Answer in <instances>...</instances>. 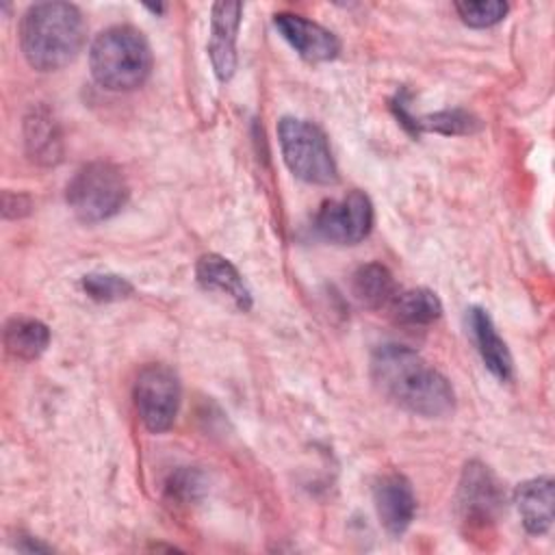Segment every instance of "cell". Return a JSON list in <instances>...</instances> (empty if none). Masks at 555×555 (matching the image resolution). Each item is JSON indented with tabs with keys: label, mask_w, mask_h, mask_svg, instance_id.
<instances>
[{
	"label": "cell",
	"mask_w": 555,
	"mask_h": 555,
	"mask_svg": "<svg viewBox=\"0 0 555 555\" xmlns=\"http://www.w3.org/2000/svg\"><path fill=\"white\" fill-rule=\"evenodd\" d=\"M371 379L401 410L423 418H444L455 410L451 382L405 345L386 343L371 353Z\"/></svg>",
	"instance_id": "1"
},
{
	"label": "cell",
	"mask_w": 555,
	"mask_h": 555,
	"mask_svg": "<svg viewBox=\"0 0 555 555\" xmlns=\"http://www.w3.org/2000/svg\"><path fill=\"white\" fill-rule=\"evenodd\" d=\"M85 43V17L69 2H37L20 22V48L26 63L39 72L69 65Z\"/></svg>",
	"instance_id": "2"
},
{
	"label": "cell",
	"mask_w": 555,
	"mask_h": 555,
	"mask_svg": "<svg viewBox=\"0 0 555 555\" xmlns=\"http://www.w3.org/2000/svg\"><path fill=\"white\" fill-rule=\"evenodd\" d=\"M152 48L145 35L128 24L102 30L89 48V69L93 80L108 91H132L152 72Z\"/></svg>",
	"instance_id": "3"
},
{
	"label": "cell",
	"mask_w": 555,
	"mask_h": 555,
	"mask_svg": "<svg viewBox=\"0 0 555 555\" xmlns=\"http://www.w3.org/2000/svg\"><path fill=\"white\" fill-rule=\"evenodd\" d=\"M130 186L124 171L108 160L82 165L67 182L65 199L82 223H100L115 217L128 202Z\"/></svg>",
	"instance_id": "4"
},
{
	"label": "cell",
	"mask_w": 555,
	"mask_h": 555,
	"mask_svg": "<svg viewBox=\"0 0 555 555\" xmlns=\"http://www.w3.org/2000/svg\"><path fill=\"white\" fill-rule=\"evenodd\" d=\"M278 141L282 158L293 176L310 184H332L338 169L325 132L299 117H282L278 124Z\"/></svg>",
	"instance_id": "5"
},
{
	"label": "cell",
	"mask_w": 555,
	"mask_h": 555,
	"mask_svg": "<svg viewBox=\"0 0 555 555\" xmlns=\"http://www.w3.org/2000/svg\"><path fill=\"white\" fill-rule=\"evenodd\" d=\"M132 397L145 429L163 434L173 425L180 410V379L165 364H145L134 379Z\"/></svg>",
	"instance_id": "6"
},
{
	"label": "cell",
	"mask_w": 555,
	"mask_h": 555,
	"mask_svg": "<svg viewBox=\"0 0 555 555\" xmlns=\"http://www.w3.org/2000/svg\"><path fill=\"white\" fill-rule=\"evenodd\" d=\"M505 494L494 473L473 460L464 466L457 486V512L470 531H488L503 512Z\"/></svg>",
	"instance_id": "7"
},
{
	"label": "cell",
	"mask_w": 555,
	"mask_h": 555,
	"mask_svg": "<svg viewBox=\"0 0 555 555\" xmlns=\"http://www.w3.org/2000/svg\"><path fill=\"white\" fill-rule=\"evenodd\" d=\"M371 228L373 204L362 191L323 202L314 217V232L334 245H356L369 236Z\"/></svg>",
	"instance_id": "8"
},
{
	"label": "cell",
	"mask_w": 555,
	"mask_h": 555,
	"mask_svg": "<svg viewBox=\"0 0 555 555\" xmlns=\"http://www.w3.org/2000/svg\"><path fill=\"white\" fill-rule=\"evenodd\" d=\"M273 26L282 35V39L301 59H306L310 63L332 61L340 52L338 37L330 28H325V26L304 17V15L288 13V11L275 13L273 15Z\"/></svg>",
	"instance_id": "9"
},
{
	"label": "cell",
	"mask_w": 555,
	"mask_h": 555,
	"mask_svg": "<svg viewBox=\"0 0 555 555\" xmlns=\"http://www.w3.org/2000/svg\"><path fill=\"white\" fill-rule=\"evenodd\" d=\"M373 503L379 525L390 535H401L414 520L416 496L412 483L401 473H386L373 486Z\"/></svg>",
	"instance_id": "10"
},
{
	"label": "cell",
	"mask_w": 555,
	"mask_h": 555,
	"mask_svg": "<svg viewBox=\"0 0 555 555\" xmlns=\"http://www.w3.org/2000/svg\"><path fill=\"white\" fill-rule=\"evenodd\" d=\"M241 2H215L210 11L208 56L215 76L225 82L236 69V35L241 26Z\"/></svg>",
	"instance_id": "11"
},
{
	"label": "cell",
	"mask_w": 555,
	"mask_h": 555,
	"mask_svg": "<svg viewBox=\"0 0 555 555\" xmlns=\"http://www.w3.org/2000/svg\"><path fill=\"white\" fill-rule=\"evenodd\" d=\"M195 278L204 291L230 297L238 310L245 312L251 308V291L228 258L219 254H204L195 264Z\"/></svg>",
	"instance_id": "12"
},
{
	"label": "cell",
	"mask_w": 555,
	"mask_h": 555,
	"mask_svg": "<svg viewBox=\"0 0 555 555\" xmlns=\"http://www.w3.org/2000/svg\"><path fill=\"white\" fill-rule=\"evenodd\" d=\"M514 503L522 527L531 535H542L553 525L555 488L551 477H533L522 481L514 492Z\"/></svg>",
	"instance_id": "13"
},
{
	"label": "cell",
	"mask_w": 555,
	"mask_h": 555,
	"mask_svg": "<svg viewBox=\"0 0 555 555\" xmlns=\"http://www.w3.org/2000/svg\"><path fill=\"white\" fill-rule=\"evenodd\" d=\"M468 327H470V336H473L477 351H479L483 364L488 366V371L496 379L507 382L514 373V360L507 349V343L496 332L490 314L483 308H477V306L470 308L468 310Z\"/></svg>",
	"instance_id": "14"
},
{
	"label": "cell",
	"mask_w": 555,
	"mask_h": 555,
	"mask_svg": "<svg viewBox=\"0 0 555 555\" xmlns=\"http://www.w3.org/2000/svg\"><path fill=\"white\" fill-rule=\"evenodd\" d=\"M24 143L30 160L39 165H56L63 158L61 128L50 108L37 106L26 115Z\"/></svg>",
	"instance_id": "15"
},
{
	"label": "cell",
	"mask_w": 555,
	"mask_h": 555,
	"mask_svg": "<svg viewBox=\"0 0 555 555\" xmlns=\"http://www.w3.org/2000/svg\"><path fill=\"white\" fill-rule=\"evenodd\" d=\"M4 349L15 360H37L50 345V330L39 319L13 317L7 321L2 332Z\"/></svg>",
	"instance_id": "16"
},
{
	"label": "cell",
	"mask_w": 555,
	"mask_h": 555,
	"mask_svg": "<svg viewBox=\"0 0 555 555\" xmlns=\"http://www.w3.org/2000/svg\"><path fill=\"white\" fill-rule=\"evenodd\" d=\"M351 295L360 306L377 310L392 301L397 295V282L384 264L369 262L358 267L351 275Z\"/></svg>",
	"instance_id": "17"
},
{
	"label": "cell",
	"mask_w": 555,
	"mask_h": 555,
	"mask_svg": "<svg viewBox=\"0 0 555 555\" xmlns=\"http://www.w3.org/2000/svg\"><path fill=\"white\" fill-rule=\"evenodd\" d=\"M395 321L403 325H429L440 319L442 304L438 295L429 288H408L397 291L388 304Z\"/></svg>",
	"instance_id": "18"
},
{
	"label": "cell",
	"mask_w": 555,
	"mask_h": 555,
	"mask_svg": "<svg viewBox=\"0 0 555 555\" xmlns=\"http://www.w3.org/2000/svg\"><path fill=\"white\" fill-rule=\"evenodd\" d=\"M479 128V119L462 108L438 111L434 115L416 117V134L423 130H434L440 134H470Z\"/></svg>",
	"instance_id": "19"
},
{
	"label": "cell",
	"mask_w": 555,
	"mask_h": 555,
	"mask_svg": "<svg viewBox=\"0 0 555 555\" xmlns=\"http://www.w3.org/2000/svg\"><path fill=\"white\" fill-rule=\"evenodd\" d=\"M460 20L470 28H490L505 20L509 7L501 0H464L455 2Z\"/></svg>",
	"instance_id": "20"
},
{
	"label": "cell",
	"mask_w": 555,
	"mask_h": 555,
	"mask_svg": "<svg viewBox=\"0 0 555 555\" xmlns=\"http://www.w3.org/2000/svg\"><path fill=\"white\" fill-rule=\"evenodd\" d=\"M82 291L95 301H119L132 295L134 286L115 273H87L82 275Z\"/></svg>",
	"instance_id": "21"
},
{
	"label": "cell",
	"mask_w": 555,
	"mask_h": 555,
	"mask_svg": "<svg viewBox=\"0 0 555 555\" xmlns=\"http://www.w3.org/2000/svg\"><path fill=\"white\" fill-rule=\"evenodd\" d=\"M202 477L191 468H182L167 481V492L180 501H193L202 492Z\"/></svg>",
	"instance_id": "22"
},
{
	"label": "cell",
	"mask_w": 555,
	"mask_h": 555,
	"mask_svg": "<svg viewBox=\"0 0 555 555\" xmlns=\"http://www.w3.org/2000/svg\"><path fill=\"white\" fill-rule=\"evenodd\" d=\"M30 208H33V204H30L28 195L11 193V191L2 193V215H4V219L26 217L30 212Z\"/></svg>",
	"instance_id": "23"
}]
</instances>
